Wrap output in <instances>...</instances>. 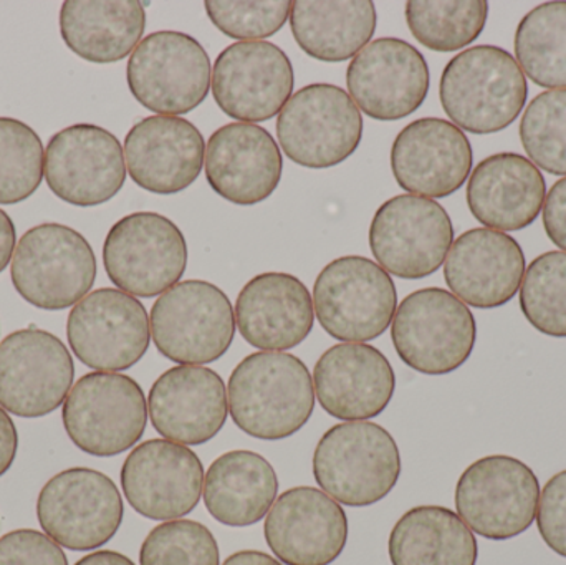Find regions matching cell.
I'll return each mask as SVG.
<instances>
[{"label": "cell", "mask_w": 566, "mask_h": 565, "mask_svg": "<svg viewBox=\"0 0 566 565\" xmlns=\"http://www.w3.org/2000/svg\"><path fill=\"white\" fill-rule=\"evenodd\" d=\"M232 421L249 437L281 441L298 433L315 410V387L306 365L285 352H255L229 378Z\"/></svg>", "instance_id": "obj_1"}, {"label": "cell", "mask_w": 566, "mask_h": 565, "mask_svg": "<svg viewBox=\"0 0 566 565\" xmlns=\"http://www.w3.org/2000/svg\"><path fill=\"white\" fill-rule=\"evenodd\" d=\"M446 115L458 128L491 135L509 128L528 100L527 76L507 50L478 45L455 55L439 83Z\"/></svg>", "instance_id": "obj_2"}, {"label": "cell", "mask_w": 566, "mask_h": 565, "mask_svg": "<svg viewBox=\"0 0 566 565\" xmlns=\"http://www.w3.org/2000/svg\"><path fill=\"white\" fill-rule=\"evenodd\" d=\"M401 470L395 438L371 421L335 425L313 453L316 484L349 508H368L385 500L398 484Z\"/></svg>", "instance_id": "obj_3"}, {"label": "cell", "mask_w": 566, "mask_h": 565, "mask_svg": "<svg viewBox=\"0 0 566 565\" xmlns=\"http://www.w3.org/2000/svg\"><path fill=\"white\" fill-rule=\"evenodd\" d=\"M10 279L20 297L33 307L65 311L92 291L96 279L95 252L75 229L45 222L20 238Z\"/></svg>", "instance_id": "obj_4"}, {"label": "cell", "mask_w": 566, "mask_h": 565, "mask_svg": "<svg viewBox=\"0 0 566 565\" xmlns=\"http://www.w3.org/2000/svg\"><path fill=\"white\" fill-rule=\"evenodd\" d=\"M391 341L398 357L422 375H449L471 358L478 322L471 308L446 289L409 294L396 308Z\"/></svg>", "instance_id": "obj_5"}, {"label": "cell", "mask_w": 566, "mask_h": 565, "mask_svg": "<svg viewBox=\"0 0 566 565\" xmlns=\"http://www.w3.org/2000/svg\"><path fill=\"white\" fill-rule=\"evenodd\" d=\"M313 308L329 337L365 344L381 337L392 324L398 292L381 265L361 255H345L319 272L313 285Z\"/></svg>", "instance_id": "obj_6"}, {"label": "cell", "mask_w": 566, "mask_h": 565, "mask_svg": "<svg viewBox=\"0 0 566 565\" xmlns=\"http://www.w3.org/2000/svg\"><path fill=\"white\" fill-rule=\"evenodd\" d=\"M148 401L138 381L116 372L83 375L63 404V428L90 457H118L146 431Z\"/></svg>", "instance_id": "obj_7"}, {"label": "cell", "mask_w": 566, "mask_h": 565, "mask_svg": "<svg viewBox=\"0 0 566 565\" xmlns=\"http://www.w3.org/2000/svg\"><path fill=\"white\" fill-rule=\"evenodd\" d=\"M149 327L163 357L179 365H206L228 354L238 325L224 291L211 282L185 281L159 295Z\"/></svg>", "instance_id": "obj_8"}, {"label": "cell", "mask_w": 566, "mask_h": 565, "mask_svg": "<svg viewBox=\"0 0 566 565\" xmlns=\"http://www.w3.org/2000/svg\"><path fill=\"white\" fill-rule=\"evenodd\" d=\"M541 483L528 464L507 454H489L465 468L455 486V510L472 533L509 541L537 520Z\"/></svg>", "instance_id": "obj_9"}, {"label": "cell", "mask_w": 566, "mask_h": 565, "mask_svg": "<svg viewBox=\"0 0 566 565\" xmlns=\"http://www.w3.org/2000/svg\"><path fill=\"white\" fill-rule=\"evenodd\" d=\"M181 229L158 212H133L113 224L103 244L109 281L133 297L151 299L178 284L188 268Z\"/></svg>", "instance_id": "obj_10"}, {"label": "cell", "mask_w": 566, "mask_h": 565, "mask_svg": "<svg viewBox=\"0 0 566 565\" xmlns=\"http://www.w3.org/2000/svg\"><path fill=\"white\" fill-rule=\"evenodd\" d=\"M277 138L302 168H333L358 149L363 115L345 90L313 83L293 93L279 113Z\"/></svg>", "instance_id": "obj_11"}, {"label": "cell", "mask_w": 566, "mask_h": 565, "mask_svg": "<svg viewBox=\"0 0 566 565\" xmlns=\"http://www.w3.org/2000/svg\"><path fill=\"white\" fill-rule=\"evenodd\" d=\"M205 46L188 33L163 30L145 36L129 56L126 80L139 105L163 116L198 108L211 90Z\"/></svg>", "instance_id": "obj_12"}, {"label": "cell", "mask_w": 566, "mask_h": 565, "mask_svg": "<svg viewBox=\"0 0 566 565\" xmlns=\"http://www.w3.org/2000/svg\"><path fill=\"white\" fill-rule=\"evenodd\" d=\"M125 506L116 484L90 468H70L46 481L36 500L43 533L70 551L98 550L122 527Z\"/></svg>", "instance_id": "obj_13"}, {"label": "cell", "mask_w": 566, "mask_h": 565, "mask_svg": "<svg viewBox=\"0 0 566 565\" xmlns=\"http://www.w3.org/2000/svg\"><path fill=\"white\" fill-rule=\"evenodd\" d=\"M454 242L448 211L434 199L395 196L379 206L369 226L376 264L396 278L418 281L444 264Z\"/></svg>", "instance_id": "obj_14"}, {"label": "cell", "mask_w": 566, "mask_h": 565, "mask_svg": "<svg viewBox=\"0 0 566 565\" xmlns=\"http://www.w3.org/2000/svg\"><path fill=\"white\" fill-rule=\"evenodd\" d=\"M75 378L72 355L56 335L29 327L0 342V407L40 418L65 404Z\"/></svg>", "instance_id": "obj_15"}, {"label": "cell", "mask_w": 566, "mask_h": 565, "mask_svg": "<svg viewBox=\"0 0 566 565\" xmlns=\"http://www.w3.org/2000/svg\"><path fill=\"white\" fill-rule=\"evenodd\" d=\"M66 338L86 367L96 372L128 370L148 352V312L138 299L119 289H98L70 312Z\"/></svg>", "instance_id": "obj_16"}, {"label": "cell", "mask_w": 566, "mask_h": 565, "mask_svg": "<svg viewBox=\"0 0 566 565\" xmlns=\"http://www.w3.org/2000/svg\"><path fill=\"white\" fill-rule=\"evenodd\" d=\"M45 181L69 205H105L125 186V149L102 126L80 123L63 128L46 145Z\"/></svg>", "instance_id": "obj_17"}, {"label": "cell", "mask_w": 566, "mask_h": 565, "mask_svg": "<svg viewBox=\"0 0 566 565\" xmlns=\"http://www.w3.org/2000/svg\"><path fill=\"white\" fill-rule=\"evenodd\" d=\"M355 105L369 118L396 122L421 108L431 73L424 55L406 40L385 36L369 42L346 70Z\"/></svg>", "instance_id": "obj_18"}, {"label": "cell", "mask_w": 566, "mask_h": 565, "mask_svg": "<svg viewBox=\"0 0 566 565\" xmlns=\"http://www.w3.org/2000/svg\"><path fill=\"white\" fill-rule=\"evenodd\" d=\"M295 73L275 43L235 42L212 66L211 90L219 108L241 123L268 122L293 95Z\"/></svg>", "instance_id": "obj_19"}, {"label": "cell", "mask_w": 566, "mask_h": 565, "mask_svg": "<svg viewBox=\"0 0 566 565\" xmlns=\"http://www.w3.org/2000/svg\"><path fill=\"white\" fill-rule=\"evenodd\" d=\"M205 486V467L195 451L169 440L138 444L122 468L129 506L151 521H175L196 510Z\"/></svg>", "instance_id": "obj_20"}, {"label": "cell", "mask_w": 566, "mask_h": 565, "mask_svg": "<svg viewBox=\"0 0 566 565\" xmlns=\"http://www.w3.org/2000/svg\"><path fill=\"white\" fill-rule=\"evenodd\" d=\"M345 510L325 491L292 488L275 500L265 517L269 547L283 565H329L348 543Z\"/></svg>", "instance_id": "obj_21"}, {"label": "cell", "mask_w": 566, "mask_h": 565, "mask_svg": "<svg viewBox=\"0 0 566 565\" xmlns=\"http://www.w3.org/2000/svg\"><path fill=\"white\" fill-rule=\"evenodd\" d=\"M474 153L465 133L442 118L406 125L391 148V169L399 188L421 198H448L468 181Z\"/></svg>", "instance_id": "obj_22"}, {"label": "cell", "mask_w": 566, "mask_h": 565, "mask_svg": "<svg viewBox=\"0 0 566 565\" xmlns=\"http://www.w3.org/2000/svg\"><path fill=\"white\" fill-rule=\"evenodd\" d=\"M206 178L216 195L238 206H254L281 185L283 158L274 136L254 123H229L206 145Z\"/></svg>", "instance_id": "obj_23"}, {"label": "cell", "mask_w": 566, "mask_h": 565, "mask_svg": "<svg viewBox=\"0 0 566 565\" xmlns=\"http://www.w3.org/2000/svg\"><path fill=\"white\" fill-rule=\"evenodd\" d=\"M148 415L166 440L199 447L218 437L228 421V388L211 368L178 365L153 384Z\"/></svg>", "instance_id": "obj_24"}, {"label": "cell", "mask_w": 566, "mask_h": 565, "mask_svg": "<svg viewBox=\"0 0 566 565\" xmlns=\"http://www.w3.org/2000/svg\"><path fill=\"white\" fill-rule=\"evenodd\" d=\"M202 133L181 116L155 115L133 125L125 138L126 171L153 195H178L205 168Z\"/></svg>", "instance_id": "obj_25"}, {"label": "cell", "mask_w": 566, "mask_h": 565, "mask_svg": "<svg viewBox=\"0 0 566 565\" xmlns=\"http://www.w3.org/2000/svg\"><path fill=\"white\" fill-rule=\"evenodd\" d=\"M525 269L524 249L512 236L475 228L452 242L444 279L459 301L489 311L509 304L517 295Z\"/></svg>", "instance_id": "obj_26"}, {"label": "cell", "mask_w": 566, "mask_h": 565, "mask_svg": "<svg viewBox=\"0 0 566 565\" xmlns=\"http://www.w3.org/2000/svg\"><path fill=\"white\" fill-rule=\"evenodd\" d=\"M316 400L329 417L366 421L379 417L396 390L388 358L366 344H338L325 352L313 370Z\"/></svg>", "instance_id": "obj_27"}, {"label": "cell", "mask_w": 566, "mask_h": 565, "mask_svg": "<svg viewBox=\"0 0 566 565\" xmlns=\"http://www.w3.org/2000/svg\"><path fill=\"white\" fill-rule=\"evenodd\" d=\"M235 325L244 341L262 352H285L313 328V297L298 278L285 272L255 275L239 292Z\"/></svg>", "instance_id": "obj_28"}, {"label": "cell", "mask_w": 566, "mask_h": 565, "mask_svg": "<svg viewBox=\"0 0 566 565\" xmlns=\"http://www.w3.org/2000/svg\"><path fill=\"white\" fill-rule=\"evenodd\" d=\"M547 198L541 169L517 153H497L482 159L468 182L472 216L494 231H522L534 224Z\"/></svg>", "instance_id": "obj_29"}, {"label": "cell", "mask_w": 566, "mask_h": 565, "mask_svg": "<svg viewBox=\"0 0 566 565\" xmlns=\"http://www.w3.org/2000/svg\"><path fill=\"white\" fill-rule=\"evenodd\" d=\"M205 504L218 523L254 526L268 516L279 494L274 467L254 451L221 454L205 477Z\"/></svg>", "instance_id": "obj_30"}, {"label": "cell", "mask_w": 566, "mask_h": 565, "mask_svg": "<svg viewBox=\"0 0 566 565\" xmlns=\"http://www.w3.org/2000/svg\"><path fill=\"white\" fill-rule=\"evenodd\" d=\"M146 29V10L136 0H66L60 10L63 42L80 59L115 63L135 52Z\"/></svg>", "instance_id": "obj_31"}, {"label": "cell", "mask_w": 566, "mask_h": 565, "mask_svg": "<svg viewBox=\"0 0 566 565\" xmlns=\"http://www.w3.org/2000/svg\"><path fill=\"white\" fill-rule=\"evenodd\" d=\"M290 29L300 49L319 62L338 63L355 59L378 25L371 0L313 2L296 0L290 10Z\"/></svg>", "instance_id": "obj_32"}, {"label": "cell", "mask_w": 566, "mask_h": 565, "mask_svg": "<svg viewBox=\"0 0 566 565\" xmlns=\"http://www.w3.org/2000/svg\"><path fill=\"white\" fill-rule=\"evenodd\" d=\"M388 554L392 565H475L479 546L454 511L418 506L392 527Z\"/></svg>", "instance_id": "obj_33"}, {"label": "cell", "mask_w": 566, "mask_h": 565, "mask_svg": "<svg viewBox=\"0 0 566 565\" xmlns=\"http://www.w3.org/2000/svg\"><path fill=\"white\" fill-rule=\"evenodd\" d=\"M515 60L542 88L566 90V2L532 9L515 30Z\"/></svg>", "instance_id": "obj_34"}, {"label": "cell", "mask_w": 566, "mask_h": 565, "mask_svg": "<svg viewBox=\"0 0 566 565\" xmlns=\"http://www.w3.org/2000/svg\"><path fill=\"white\" fill-rule=\"evenodd\" d=\"M488 19L485 0L406 3V22L412 36L434 52H455L471 45L484 32Z\"/></svg>", "instance_id": "obj_35"}, {"label": "cell", "mask_w": 566, "mask_h": 565, "mask_svg": "<svg viewBox=\"0 0 566 565\" xmlns=\"http://www.w3.org/2000/svg\"><path fill=\"white\" fill-rule=\"evenodd\" d=\"M518 299L522 314L535 331L566 338V252L535 258L525 269Z\"/></svg>", "instance_id": "obj_36"}, {"label": "cell", "mask_w": 566, "mask_h": 565, "mask_svg": "<svg viewBox=\"0 0 566 565\" xmlns=\"http://www.w3.org/2000/svg\"><path fill=\"white\" fill-rule=\"evenodd\" d=\"M45 178V149L35 129L0 118V205L25 201Z\"/></svg>", "instance_id": "obj_37"}, {"label": "cell", "mask_w": 566, "mask_h": 565, "mask_svg": "<svg viewBox=\"0 0 566 565\" xmlns=\"http://www.w3.org/2000/svg\"><path fill=\"white\" fill-rule=\"evenodd\" d=\"M521 139L537 168L566 176V90H547L528 103Z\"/></svg>", "instance_id": "obj_38"}, {"label": "cell", "mask_w": 566, "mask_h": 565, "mask_svg": "<svg viewBox=\"0 0 566 565\" xmlns=\"http://www.w3.org/2000/svg\"><path fill=\"white\" fill-rule=\"evenodd\" d=\"M218 541L198 521L175 520L156 526L139 551V565H219Z\"/></svg>", "instance_id": "obj_39"}, {"label": "cell", "mask_w": 566, "mask_h": 565, "mask_svg": "<svg viewBox=\"0 0 566 565\" xmlns=\"http://www.w3.org/2000/svg\"><path fill=\"white\" fill-rule=\"evenodd\" d=\"M292 2L289 0H265V2H221L208 0V13L214 27L224 35L241 42H258L275 35L289 22Z\"/></svg>", "instance_id": "obj_40"}, {"label": "cell", "mask_w": 566, "mask_h": 565, "mask_svg": "<svg viewBox=\"0 0 566 565\" xmlns=\"http://www.w3.org/2000/svg\"><path fill=\"white\" fill-rule=\"evenodd\" d=\"M0 565H69V559L46 534L17 530L0 537Z\"/></svg>", "instance_id": "obj_41"}, {"label": "cell", "mask_w": 566, "mask_h": 565, "mask_svg": "<svg viewBox=\"0 0 566 565\" xmlns=\"http://www.w3.org/2000/svg\"><path fill=\"white\" fill-rule=\"evenodd\" d=\"M535 521L544 543L566 559V470L545 484Z\"/></svg>", "instance_id": "obj_42"}, {"label": "cell", "mask_w": 566, "mask_h": 565, "mask_svg": "<svg viewBox=\"0 0 566 565\" xmlns=\"http://www.w3.org/2000/svg\"><path fill=\"white\" fill-rule=\"evenodd\" d=\"M544 228L548 239L566 252V176L552 186L545 198Z\"/></svg>", "instance_id": "obj_43"}, {"label": "cell", "mask_w": 566, "mask_h": 565, "mask_svg": "<svg viewBox=\"0 0 566 565\" xmlns=\"http://www.w3.org/2000/svg\"><path fill=\"white\" fill-rule=\"evenodd\" d=\"M17 450H19V435H17L15 423L0 407V478L12 468Z\"/></svg>", "instance_id": "obj_44"}, {"label": "cell", "mask_w": 566, "mask_h": 565, "mask_svg": "<svg viewBox=\"0 0 566 565\" xmlns=\"http://www.w3.org/2000/svg\"><path fill=\"white\" fill-rule=\"evenodd\" d=\"M15 241V226H13L12 218L3 209H0V274L12 261L13 251L17 248Z\"/></svg>", "instance_id": "obj_45"}, {"label": "cell", "mask_w": 566, "mask_h": 565, "mask_svg": "<svg viewBox=\"0 0 566 565\" xmlns=\"http://www.w3.org/2000/svg\"><path fill=\"white\" fill-rule=\"evenodd\" d=\"M222 565H283L281 561L274 559L261 551H241L232 554Z\"/></svg>", "instance_id": "obj_46"}, {"label": "cell", "mask_w": 566, "mask_h": 565, "mask_svg": "<svg viewBox=\"0 0 566 565\" xmlns=\"http://www.w3.org/2000/svg\"><path fill=\"white\" fill-rule=\"evenodd\" d=\"M75 565H136L129 557L115 551H98L82 557Z\"/></svg>", "instance_id": "obj_47"}]
</instances>
